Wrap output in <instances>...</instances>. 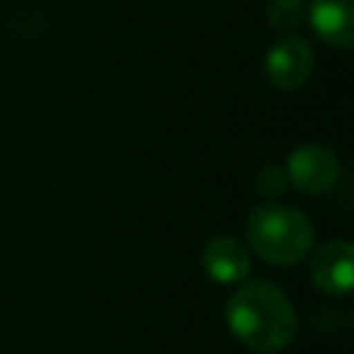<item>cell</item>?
<instances>
[{"mask_svg": "<svg viewBox=\"0 0 354 354\" xmlns=\"http://www.w3.org/2000/svg\"><path fill=\"white\" fill-rule=\"evenodd\" d=\"M227 324L232 335L252 351H279L293 343L299 318L285 293L263 279L243 282L227 301Z\"/></svg>", "mask_w": 354, "mask_h": 354, "instance_id": "1", "label": "cell"}, {"mask_svg": "<svg viewBox=\"0 0 354 354\" xmlns=\"http://www.w3.org/2000/svg\"><path fill=\"white\" fill-rule=\"evenodd\" d=\"M285 183H288V174H285L279 166H274V163L263 166L260 174H257V191H260L263 196H277V194H282V191H285Z\"/></svg>", "mask_w": 354, "mask_h": 354, "instance_id": "9", "label": "cell"}, {"mask_svg": "<svg viewBox=\"0 0 354 354\" xmlns=\"http://www.w3.org/2000/svg\"><path fill=\"white\" fill-rule=\"evenodd\" d=\"M288 177L304 194H326L340 177L337 158L324 144H304L288 158Z\"/></svg>", "mask_w": 354, "mask_h": 354, "instance_id": "3", "label": "cell"}, {"mask_svg": "<svg viewBox=\"0 0 354 354\" xmlns=\"http://www.w3.org/2000/svg\"><path fill=\"white\" fill-rule=\"evenodd\" d=\"M266 77L271 86L277 88H299L310 72H313V47L301 39V36H290L285 33L268 53L263 61Z\"/></svg>", "mask_w": 354, "mask_h": 354, "instance_id": "4", "label": "cell"}, {"mask_svg": "<svg viewBox=\"0 0 354 354\" xmlns=\"http://www.w3.org/2000/svg\"><path fill=\"white\" fill-rule=\"evenodd\" d=\"M313 30L332 47L354 44V0H313L310 3Z\"/></svg>", "mask_w": 354, "mask_h": 354, "instance_id": "7", "label": "cell"}, {"mask_svg": "<svg viewBox=\"0 0 354 354\" xmlns=\"http://www.w3.org/2000/svg\"><path fill=\"white\" fill-rule=\"evenodd\" d=\"M202 266L213 282L230 285V282H241L249 274V254L238 238L216 235L202 249Z\"/></svg>", "mask_w": 354, "mask_h": 354, "instance_id": "6", "label": "cell"}, {"mask_svg": "<svg viewBox=\"0 0 354 354\" xmlns=\"http://www.w3.org/2000/svg\"><path fill=\"white\" fill-rule=\"evenodd\" d=\"M266 17H268V25L274 30L290 33L299 28V22L304 17V6H301V0H274L266 8Z\"/></svg>", "mask_w": 354, "mask_h": 354, "instance_id": "8", "label": "cell"}, {"mask_svg": "<svg viewBox=\"0 0 354 354\" xmlns=\"http://www.w3.org/2000/svg\"><path fill=\"white\" fill-rule=\"evenodd\" d=\"M249 246L271 266H293L313 246V224L288 205H260L249 216Z\"/></svg>", "mask_w": 354, "mask_h": 354, "instance_id": "2", "label": "cell"}, {"mask_svg": "<svg viewBox=\"0 0 354 354\" xmlns=\"http://www.w3.org/2000/svg\"><path fill=\"white\" fill-rule=\"evenodd\" d=\"M310 279L326 296H346L354 282V249L343 241L324 243L310 260Z\"/></svg>", "mask_w": 354, "mask_h": 354, "instance_id": "5", "label": "cell"}]
</instances>
